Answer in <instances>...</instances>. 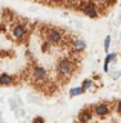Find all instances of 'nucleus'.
<instances>
[{
  "mask_svg": "<svg viewBox=\"0 0 121 123\" xmlns=\"http://www.w3.org/2000/svg\"><path fill=\"white\" fill-rule=\"evenodd\" d=\"M55 71L60 79H63L65 82L69 80L75 72V60L72 57H61V59H58L55 65Z\"/></svg>",
  "mask_w": 121,
  "mask_h": 123,
  "instance_id": "1",
  "label": "nucleus"
},
{
  "mask_svg": "<svg viewBox=\"0 0 121 123\" xmlns=\"http://www.w3.org/2000/svg\"><path fill=\"white\" fill-rule=\"evenodd\" d=\"M43 37L51 45H61L66 40L65 31L60 29V28H55V26H46L43 29Z\"/></svg>",
  "mask_w": 121,
  "mask_h": 123,
  "instance_id": "2",
  "label": "nucleus"
},
{
  "mask_svg": "<svg viewBox=\"0 0 121 123\" xmlns=\"http://www.w3.org/2000/svg\"><path fill=\"white\" fill-rule=\"evenodd\" d=\"M29 32H31L29 25H26L25 22H17V23H14L12 28H11V37H12V40H16L17 43L25 42L26 38L29 37Z\"/></svg>",
  "mask_w": 121,
  "mask_h": 123,
  "instance_id": "3",
  "label": "nucleus"
},
{
  "mask_svg": "<svg viewBox=\"0 0 121 123\" xmlns=\"http://www.w3.org/2000/svg\"><path fill=\"white\" fill-rule=\"evenodd\" d=\"M31 77L37 85H41V83L48 82L49 72L46 71V68H43L41 65H34L32 69H31Z\"/></svg>",
  "mask_w": 121,
  "mask_h": 123,
  "instance_id": "4",
  "label": "nucleus"
},
{
  "mask_svg": "<svg viewBox=\"0 0 121 123\" xmlns=\"http://www.w3.org/2000/svg\"><path fill=\"white\" fill-rule=\"evenodd\" d=\"M80 11L86 15V17H89V18H97L98 15H100L98 6L94 2H89V0H86V2H83L80 5Z\"/></svg>",
  "mask_w": 121,
  "mask_h": 123,
  "instance_id": "5",
  "label": "nucleus"
},
{
  "mask_svg": "<svg viewBox=\"0 0 121 123\" xmlns=\"http://www.w3.org/2000/svg\"><path fill=\"white\" fill-rule=\"evenodd\" d=\"M110 111H112L110 105H109V103H106V102H100V103L92 105V112H94V115H97V117H100V118L107 117V115L110 114Z\"/></svg>",
  "mask_w": 121,
  "mask_h": 123,
  "instance_id": "6",
  "label": "nucleus"
},
{
  "mask_svg": "<svg viewBox=\"0 0 121 123\" xmlns=\"http://www.w3.org/2000/svg\"><path fill=\"white\" fill-rule=\"evenodd\" d=\"M69 48L74 54H81L86 49V42L80 37H72L71 38V43H69Z\"/></svg>",
  "mask_w": 121,
  "mask_h": 123,
  "instance_id": "7",
  "label": "nucleus"
},
{
  "mask_svg": "<svg viewBox=\"0 0 121 123\" xmlns=\"http://www.w3.org/2000/svg\"><path fill=\"white\" fill-rule=\"evenodd\" d=\"M94 117L92 112V106H86L78 112V123H89Z\"/></svg>",
  "mask_w": 121,
  "mask_h": 123,
  "instance_id": "8",
  "label": "nucleus"
},
{
  "mask_svg": "<svg viewBox=\"0 0 121 123\" xmlns=\"http://www.w3.org/2000/svg\"><path fill=\"white\" fill-rule=\"evenodd\" d=\"M14 83H16V77L14 75L6 74V72L0 74V86H12Z\"/></svg>",
  "mask_w": 121,
  "mask_h": 123,
  "instance_id": "9",
  "label": "nucleus"
},
{
  "mask_svg": "<svg viewBox=\"0 0 121 123\" xmlns=\"http://www.w3.org/2000/svg\"><path fill=\"white\" fill-rule=\"evenodd\" d=\"M84 89H83L81 86H75V88H71V91H69V95L71 97H75V95H81V94H84Z\"/></svg>",
  "mask_w": 121,
  "mask_h": 123,
  "instance_id": "10",
  "label": "nucleus"
},
{
  "mask_svg": "<svg viewBox=\"0 0 121 123\" xmlns=\"http://www.w3.org/2000/svg\"><path fill=\"white\" fill-rule=\"evenodd\" d=\"M115 59H116V54H107V55H106V59H104V71L106 72L109 71V63Z\"/></svg>",
  "mask_w": 121,
  "mask_h": 123,
  "instance_id": "11",
  "label": "nucleus"
},
{
  "mask_svg": "<svg viewBox=\"0 0 121 123\" xmlns=\"http://www.w3.org/2000/svg\"><path fill=\"white\" fill-rule=\"evenodd\" d=\"M94 86H95V83H94L92 79H84V80H83V83H81V88L84 91H88V89H90V88H94Z\"/></svg>",
  "mask_w": 121,
  "mask_h": 123,
  "instance_id": "12",
  "label": "nucleus"
},
{
  "mask_svg": "<svg viewBox=\"0 0 121 123\" xmlns=\"http://www.w3.org/2000/svg\"><path fill=\"white\" fill-rule=\"evenodd\" d=\"M113 111H115L118 115H121V100L118 102H115V106H113Z\"/></svg>",
  "mask_w": 121,
  "mask_h": 123,
  "instance_id": "13",
  "label": "nucleus"
},
{
  "mask_svg": "<svg viewBox=\"0 0 121 123\" xmlns=\"http://www.w3.org/2000/svg\"><path fill=\"white\" fill-rule=\"evenodd\" d=\"M109 46H110V37L107 36V37L104 38V51H106V52L109 51Z\"/></svg>",
  "mask_w": 121,
  "mask_h": 123,
  "instance_id": "14",
  "label": "nucleus"
},
{
  "mask_svg": "<svg viewBox=\"0 0 121 123\" xmlns=\"http://www.w3.org/2000/svg\"><path fill=\"white\" fill-rule=\"evenodd\" d=\"M32 123H46V122H44V118L41 117V115H37V117H34Z\"/></svg>",
  "mask_w": 121,
  "mask_h": 123,
  "instance_id": "15",
  "label": "nucleus"
},
{
  "mask_svg": "<svg viewBox=\"0 0 121 123\" xmlns=\"http://www.w3.org/2000/svg\"><path fill=\"white\" fill-rule=\"evenodd\" d=\"M49 2H51V3H54V5H61V3L65 2V0H49Z\"/></svg>",
  "mask_w": 121,
  "mask_h": 123,
  "instance_id": "16",
  "label": "nucleus"
}]
</instances>
